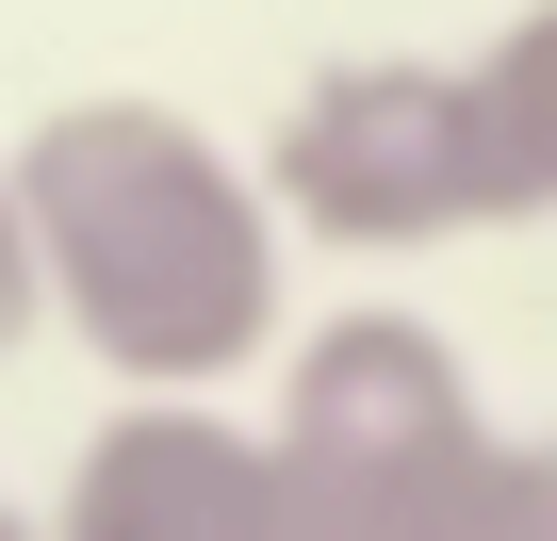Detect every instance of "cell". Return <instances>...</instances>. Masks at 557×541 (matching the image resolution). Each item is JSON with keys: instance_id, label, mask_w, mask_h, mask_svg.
I'll use <instances>...</instances> for the list:
<instances>
[{"instance_id": "cell-7", "label": "cell", "mask_w": 557, "mask_h": 541, "mask_svg": "<svg viewBox=\"0 0 557 541\" xmlns=\"http://www.w3.org/2000/svg\"><path fill=\"white\" fill-rule=\"evenodd\" d=\"M508 525H524V541H557V427H524V443H508Z\"/></svg>"}, {"instance_id": "cell-3", "label": "cell", "mask_w": 557, "mask_h": 541, "mask_svg": "<svg viewBox=\"0 0 557 541\" xmlns=\"http://www.w3.org/2000/svg\"><path fill=\"white\" fill-rule=\"evenodd\" d=\"M262 197L278 230H312L345 262H410L459 230H508V164L475 115V66L443 50H345L296 83V115L262 132Z\"/></svg>"}, {"instance_id": "cell-8", "label": "cell", "mask_w": 557, "mask_h": 541, "mask_svg": "<svg viewBox=\"0 0 557 541\" xmlns=\"http://www.w3.org/2000/svg\"><path fill=\"white\" fill-rule=\"evenodd\" d=\"M0 541H50V508H34V492H0Z\"/></svg>"}, {"instance_id": "cell-4", "label": "cell", "mask_w": 557, "mask_h": 541, "mask_svg": "<svg viewBox=\"0 0 557 541\" xmlns=\"http://www.w3.org/2000/svg\"><path fill=\"white\" fill-rule=\"evenodd\" d=\"M50 541H296L278 427H246L230 394H115L50 492Z\"/></svg>"}, {"instance_id": "cell-6", "label": "cell", "mask_w": 557, "mask_h": 541, "mask_svg": "<svg viewBox=\"0 0 557 541\" xmlns=\"http://www.w3.org/2000/svg\"><path fill=\"white\" fill-rule=\"evenodd\" d=\"M50 329V262H34V197H17V148H0V361Z\"/></svg>"}, {"instance_id": "cell-1", "label": "cell", "mask_w": 557, "mask_h": 541, "mask_svg": "<svg viewBox=\"0 0 557 541\" xmlns=\"http://www.w3.org/2000/svg\"><path fill=\"white\" fill-rule=\"evenodd\" d=\"M50 329L115 394H230L246 361L296 345V230H278L262 164L213 148L181 99H50L17 132Z\"/></svg>"}, {"instance_id": "cell-2", "label": "cell", "mask_w": 557, "mask_h": 541, "mask_svg": "<svg viewBox=\"0 0 557 541\" xmlns=\"http://www.w3.org/2000/svg\"><path fill=\"white\" fill-rule=\"evenodd\" d=\"M262 427H278V476H296V541H524L508 427L475 410V378L426 312L296 329Z\"/></svg>"}, {"instance_id": "cell-5", "label": "cell", "mask_w": 557, "mask_h": 541, "mask_svg": "<svg viewBox=\"0 0 557 541\" xmlns=\"http://www.w3.org/2000/svg\"><path fill=\"white\" fill-rule=\"evenodd\" d=\"M475 115H492V164H508V230H541L557 213V0H524L475 50Z\"/></svg>"}]
</instances>
